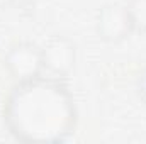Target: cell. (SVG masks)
I'll return each mask as SVG.
<instances>
[{"label": "cell", "mask_w": 146, "mask_h": 144, "mask_svg": "<svg viewBox=\"0 0 146 144\" xmlns=\"http://www.w3.org/2000/svg\"><path fill=\"white\" fill-rule=\"evenodd\" d=\"M76 105L58 78L37 76L17 81L3 102V124L24 144H61L76 129Z\"/></svg>", "instance_id": "1"}, {"label": "cell", "mask_w": 146, "mask_h": 144, "mask_svg": "<svg viewBox=\"0 0 146 144\" xmlns=\"http://www.w3.org/2000/svg\"><path fill=\"white\" fill-rule=\"evenodd\" d=\"M3 66L7 68L9 75L17 81H26L41 76L44 70L41 48L29 41L12 44L3 56Z\"/></svg>", "instance_id": "2"}, {"label": "cell", "mask_w": 146, "mask_h": 144, "mask_svg": "<svg viewBox=\"0 0 146 144\" xmlns=\"http://www.w3.org/2000/svg\"><path fill=\"white\" fill-rule=\"evenodd\" d=\"M95 31L106 42H122L131 34V31H134L126 5H121L117 2L104 3L95 17Z\"/></svg>", "instance_id": "3"}, {"label": "cell", "mask_w": 146, "mask_h": 144, "mask_svg": "<svg viewBox=\"0 0 146 144\" xmlns=\"http://www.w3.org/2000/svg\"><path fill=\"white\" fill-rule=\"evenodd\" d=\"M42 66L54 76H66L76 63V44L66 36L49 37L41 48Z\"/></svg>", "instance_id": "4"}, {"label": "cell", "mask_w": 146, "mask_h": 144, "mask_svg": "<svg viewBox=\"0 0 146 144\" xmlns=\"http://www.w3.org/2000/svg\"><path fill=\"white\" fill-rule=\"evenodd\" d=\"M126 9L131 19L133 29L146 32V0H129Z\"/></svg>", "instance_id": "5"}, {"label": "cell", "mask_w": 146, "mask_h": 144, "mask_svg": "<svg viewBox=\"0 0 146 144\" xmlns=\"http://www.w3.org/2000/svg\"><path fill=\"white\" fill-rule=\"evenodd\" d=\"M134 88H136V93H138L139 100L146 104V66L138 73L136 81H134Z\"/></svg>", "instance_id": "6"}, {"label": "cell", "mask_w": 146, "mask_h": 144, "mask_svg": "<svg viewBox=\"0 0 146 144\" xmlns=\"http://www.w3.org/2000/svg\"><path fill=\"white\" fill-rule=\"evenodd\" d=\"M14 3V0H0V10L2 9H7L9 5H12Z\"/></svg>", "instance_id": "7"}]
</instances>
